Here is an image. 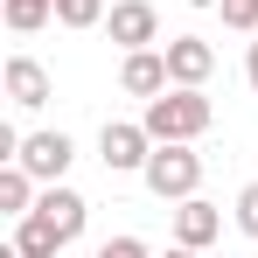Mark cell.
Here are the masks:
<instances>
[{
    "label": "cell",
    "instance_id": "1",
    "mask_svg": "<svg viewBox=\"0 0 258 258\" xmlns=\"http://www.w3.org/2000/svg\"><path fill=\"white\" fill-rule=\"evenodd\" d=\"M140 181H147L161 203H188L196 181H203V154H188V140H154V154H147Z\"/></svg>",
    "mask_w": 258,
    "mask_h": 258
},
{
    "label": "cell",
    "instance_id": "2",
    "mask_svg": "<svg viewBox=\"0 0 258 258\" xmlns=\"http://www.w3.org/2000/svg\"><path fill=\"white\" fill-rule=\"evenodd\" d=\"M140 126L154 140H196V133H210V98L188 91V84H168L161 98H147V119Z\"/></svg>",
    "mask_w": 258,
    "mask_h": 258
},
{
    "label": "cell",
    "instance_id": "3",
    "mask_svg": "<svg viewBox=\"0 0 258 258\" xmlns=\"http://www.w3.org/2000/svg\"><path fill=\"white\" fill-rule=\"evenodd\" d=\"M98 154H105V168H112V174H133V168H147L154 133H147V126H126V119H112V126L98 133Z\"/></svg>",
    "mask_w": 258,
    "mask_h": 258
},
{
    "label": "cell",
    "instance_id": "4",
    "mask_svg": "<svg viewBox=\"0 0 258 258\" xmlns=\"http://www.w3.org/2000/svg\"><path fill=\"white\" fill-rule=\"evenodd\" d=\"M105 35H112L119 49H154L161 42V14H154L147 0H119V7L105 14Z\"/></svg>",
    "mask_w": 258,
    "mask_h": 258
},
{
    "label": "cell",
    "instance_id": "5",
    "mask_svg": "<svg viewBox=\"0 0 258 258\" xmlns=\"http://www.w3.org/2000/svg\"><path fill=\"white\" fill-rule=\"evenodd\" d=\"M14 161L35 174V181H63V168L77 161V147H70V133H28Z\"/></svg>",
    "mask_w": 258,
    "mask_h": 258
},
{
    "label": "cell",
    "instance_id": "6",
    "mask_svg": "<svg viewBox=\"0 0 258 258\" xmlns=\"http://www.w3.org/2000/svg\"><path fill=\"white\" fill-rule=\"evenodd\" d=\"M174 77H168V49H126L119 63V91L126 98H161Z\"/></svg>",
    "mask_w": 258,
    "mask_h": 258
},
{
    "label": "cell",
    "instance_id": "7",
    "mask_svg": "<svg viewBox=\"0 0 258 258\" xmlns=\"http://www.w3.org/2000/svg\"><path fill=\"white\" fill-rule=\"evenodd\" d=\"M210 70H216V49L203 42V35H174V42H168V77H174V84L203 91V84H210Z\"/></svg>",
    "mask_w": 258,
    "mask_h": 258
},
{
    "label": "cell",
    "instance_id": "8",
    "mask_svg": "<svg viewBox=\"0 0 258 258\" xmlns=\"http://www.w3.org/2000/svg\"><path fill=\"white\" fill-rule=\"evenodd\" d=\"M35 210H42L49 223L63 230V244H77V237H84V216H91V203L77 196V188H63V181H49V188H42V203H35Z\"/></svg>",
    "mask_w": 258,
    "mask_h": 258
},
{
    "label": "cell",
    "instance_id": "9",
    "mask_svg": "<svg viewBox=\"0 0 258 258\" xmlns=\"http://www.w3.org/2000/svg\"><path fill=\"white\" fill-rule=\"evenodd\" d=\"M7 98H14L21 112H42L49 105V70L35 56H7Z\"/></svg>",
    "mask_w": 258,
    "mask_h": 258
},
{
    "label": "cell",
    "instance_id": "10",
    "mask_svg": "<svg viewBox=\"0 0 258 258\" xmlns=\"http://www.w3.org/2000/svg\"><path fill=\"white\" fill-rule=\"evenodd\" d=\"M216 230H223V216H216V203H203V196H188V203L174 210V244H188V251H203Z\"/></svg>",
    "mask_w": 258,
    "mask_h": 258
},
{
    "label": "cell",
    "instance_id": "11",
    "mask_svg": "<svg viewBox=\"0 0 258 258\" xmlns=\"http://www.w3.org/2000/svg\"><path fill=\"white\" fill-rule=\"evenodd\" d=\"M14 251H21V258H56V251H63V230H56L42 210H28L21 223H14Z\"/></svg>",
    "mask_w": 258,
    "mask_h": 258
},
{
    "label": "cell",
    "instance_id": "12",
    "mask_svg": "<svg viewBox=\"0 0 258 258\" xmlns=\"http://www.w3.org/2000/svg\"><path fill=\"white\" fill-rule=\"evenodd\" d=\"M28 203H35V174L21 168V161H7V168H0V210L28 216Z\"/></svg>",
    "mask_w": 258,
    "mask_h": 258
},
{
    "label": "cell",
    "instance_id": "13",
    "mask_svg": "<svg viewBox=\"0 0 258 258\" xmlns=\"http://www.w3.org/2000/svg\"><path fill=\"white\" fill-rule=\"evenodd\" d=\"M49 21H56V0H7V28L14 35H35Z\"/></svg>",
    "mask_w": 258,
    "mask_h": 258
},
{
    "label": "cell",
    "instance_id": "14",
    "mask_svg": "<svg viewBox=\"0 0 258 258\" xmlns=\"http://www.w3.org/2000/svg\"><path fill=\"white\" fill-rule=\"evenodd\" d=\"M56 21L63 28H98L105 21V0H56Z\"/></svg>",
    "mask_w": 258,
    "mask_h": 258
},
{
    "label": "cell",
    "instance_id": "15",
    "mask_svg": "<svg viewBox=\"0 0 258 258\" xmlns=\"http://www.w3.org/2000/svg\"><path fill=\"white\" fill-rule=\"evenodd\" d=\"M216 7H223V28H244V35L258 28V0H216Z\"/></svg>",
    "mask_w": 258,
    "mask_h": 258
},
{
    "label": "cell",
    "instance_id": "16",
    "mask_svg": "<svg viewBox=\"0 0 258 258\" xmlns=\"http://www.w3.org/2000/svg\"><path fill=\"white\" fill-rule=\"evenodd\" d=\"M237 230H244V237H258V181L237 196Z\"/></svg>",
    "mask_w": 258,
    "mask_h": 258
},
{
    "label": "cell",
    "instance_id": "17",
    "mask_svg": "<svg viewBox=\"0 0 258 258\" xmlns=\"http://www.w3.org/2000/svg\"><path fill=\"white\" fill-rule=\"evenodd\" d=\"M98 258H154L140 237H112V244H98Z\"/></svg>",
    "mask_w": 258,
    "mask_h": 258
},
{
    "label": "cell",
    "instance_id": "18",
    "mask_svg": "<svg viewBox=\"0 0 258 258\" xmlns=\"http://www.w3.org/2000/svg\"><path fill=\"white\" fill-rule=\"evenodd\" d=\"M244 84L258 91V42H251V56H244Z\"/></svg>",
    "mask_w": 258,
    "mask_h": 258
},
{
    "label": "cell",
    "instance_id": "19",
    "mask_svg": "<svg viewBox=\"0 0 258 258\" xmlns=\"http://www.w3.org/2000/svg\"><path fill=\"white\" fill-rule=\"evenodd\" d=\"M168 258H196V251H188V244H174V251H168Z\"/></svg>",
    "mask_w": 258,
    "mask_h": 258
}]
</instances>
